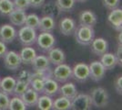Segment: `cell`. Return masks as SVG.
<instances>
[{
    "mask_svg": "<svg viewBox=\"0 0 122 110\" xmlns=\"http://www.w3.org/2000/svg\"><path fill=\"white\" fill-rule=\"evenodd\" d=\"M74 36L76 39V41L83 46L90 45L92 41L95 39V30L94 28L88 26L80 25L76 26L74 30Z\"/></svg>",
    "mask_w": 122,
    "mask_h": 110,
    "instance_id": "1",
    "label": "cell"
},
{
    "mask_svg": "<svg viewBox=\"0 0 122 110\" xmlns=\"http://www.w3.org/2000/svg\"><path fill=\"white\" fill-rule=\"evenodd\" d=\"M90 99H91L92 105L97 108L106 107L109 101V95L107 94V90L103 87H96L92 89L90 93Z\"/></svg>",
    "mask_w": 122,
    "mask_h": 110,
    "instance_id": "2",
    "label": "cell"
},
{
    "mask_svg": "<svg viewBox=\"0 0 122 110\" xmlns=\"http://www.w3.org/2000/svg\"><path fill=\"white\" fill-rule=\"evenodd\" d=\"M18 41L23 46H32L36 43V30L27 26H22L17 32Z\"/></svg>",
    "mask_w": 122,
    "mask_h": 110,
    "instance_id": "3",
    "label": "cell"
},
{
    "mask_svg": "<svg viewBox=\"0 0 122 110\" xmlns=\"http://www.w3.org/2000/svg\"><path fill=\"white\" fill-rule=\"evenodd\" d=\"M53 78L58 83H66L72 78V68L66 63H61L56 65L54 70H52Z\"/></svg>",
    "mask_w": 122,
    "mask_h": 110,
    "instance_id": "4",
    "label": "cell"
},
{
    "mask_svg": "<svg viewBox=\"0 0 122 110\" xmlns=\"http://www.w3.org/2000/svg\"><path fill=\"white\" fill-rule=\"evenodd\" d=\"M36 43L44 52H48L50 49L55 46L56 43V38L52 34V32H44L41 31L39 35L36 37Z\"/></svg>",
    "mask_w": 122,
    "mask_h": 110,
    "instance_id": "5",
    "label": "cell"
},
{
    "mask_svg": "<svg viewBox=\"0 0 122 110\" xmlns=\"http://www.w3.org/2000/svg\"><path fill=\"white\" fill-rule=\"evenodd\" d=\"M92 103L90 95L86 94H78L71 100V109L73 110H89L91 109Z\"/></svg>",
    "mask_w": 122,
    "mask_h": 110,
    "instance_id": "6",
    "label": "cell"
},
{
    "mask_svg": "<svg viewBox=\"0 0 122 110\" xmlns=\"http://www.w3.org/2000/svg\"><path fill=\"white\" fill-rule=\"evenodd\" d=\"M72 78L76 82L84 83L89 79L88 65L84 63H76L72 68Z\"/></svg>",
    "mask_w": 122,
    "mask_h": 110,
    "instance_id": "7",
    "label": "cell"
},
{
    "mask_svg": "<svg viewBox=\"0 0 122 110\" xmlns=\"http://www.w3.org/2000/svg\"><path fill=\"white\" fill-rule=\"evenodd\" d=\"M4 64L5 68L10 71H16L21 66L22 62L19 53L14 51H7L4 56Z\"/></svg>",
    "mask_w": 122,
    "mask_h": 110,
    "instance_id": "8",
    "label": "cell"
},
{
    "mask_svg": "<svg viewBox=\"0 0 122 110\" xmlns=\"http://www.w3.org/2000/svg\"><path fill=\"white\" fill-rule=\"evenodd\" d=\"M89 78H91L94 82H99L104 78L106 74V69L100 63V61H94L89 65Z\"/></svg>",
    "mask_w": 122,
    "mask_h": 110,
    "instance_id": "9",
    "label": "cell"
},
{
    "mask_svg": "<svg viewBox=\"0 0 122 110\" xmlns=\"http://www.w3.org/2000/svg\"><path fill=\"white\" fill-rule=\"evenodd\" d=\"M17 36V31L11 24H4L0 26V41L5 44L11 43Z\"/></svg>",
    "mask_w": 122,
    "mask_h": 110,
    "instance_id": "10",
    "label": "cell"
},
{
    "mask_svg": "<svg viewBox=\"0 0 122 110\" xmlns=\"http://www.w3.org/2000/svg\"><path fill=\"white\" fill-rule=\"evenodd\" d=\"M76 27V23L74 18L66 17L61 18L58 24L59 31L64 35V36H70L74 33V30Z\"/></svg>",
    "mask_w": 122,
    "mask_h": 110,
    "instance_id": "11",
    "label": "cell"
},
{
    "mask_svg": "<svg viewBox=\"0 0 122 110\" xmlns=\"http://www.w3.org/2000/svg\"><path fill=\"white\" fill-rule=\"evenodd\" d=\"M90 50L95 55L101 56L102 54L107 52L108 51V42L103 38L94 39L90 43Z\"/></svg>",
    "mask_w": 122,
    "mask_h": 110,
    "instance_id": "12",
    "label": "cell"
},
{
    "mask_svg": "<svg viewBox=\"0 0 122 110\" xmlns=\"http://www.w3.org/2000/svg\"><path fill=\"white\" fill-rule=\"evenodd\" d=\"M107 21L117 31H121L122 26V9L121 8H114L110 11L107 16Z\"/></svg>",
    "mask_w": 122,
    "mask_h": 110,
    "instance_id": "13",
    "label": "cell"
},
{
    "mask_svg": "<svg viewBox=\"0 0 122 110\" xmlns=\"http://www.w3.org/2000/svg\"><path fill=\"white\" fill-rule=\"evenodd\" d=\"M47 58L51 64L58 65L66 62V54L59 48H52L47 52Z\"/></svg>",
    "mask_w": 122,
    "mask_h": 110,
    "instance_id": "14",
    "label": "cell"
},
{
    "mask_svg": "<svg viewBox=\"0 0 122 110\" xmlns=\"http://www.w3.org/2000/svg\"><path fill=\"white\" fill-rule=\"evenodd\" d=\"M7 17L9 18L11 25L16 27H22L25 25L26 13H25V10H23V9L14 8V10L12 11Z\"/></svg>",
    "mask_w": 122,
    "mask_h": 110,
    "instance_id": "15",
    "label": "cell"
},
{
    "mask_svg": "<svg viewBox=\"0 0 122 110\" xmlns=\"http://www.w3.org/2000/svg\"><path fill=\"white\" fill-rule=\"evenodd\" d=\"M97 16L91 10H84L79 14V24L84 26L94 27L97 24Z\"/></svg>",
    "mask_w": 122,
    "mask_h": 110,
    "instance_id": "16",
    "label": "cell"
},
{
    "mask_svg": "<svg viewBox=\"0 0 122 110\" xmlns=\"http://www.w3.org/2000/svg\"><path fill=\"white\" fill-rule=\"evenodd\" d=\"M59 84L58 82H56L53 77L47 78L44 82V88H43V94H46L48 96H55L56 94H58Z\"/></svg>",
    "mask_w": 122,
    "mask_h": 110,
    "instance_id": "17",
    "label": "cell"
},
{
    "mask_svg": "<svg viewBox=\"0 0 122 110\" xmlns=\"http://www.w3.org/2000/svg\"><path fill=\"white\" fill-rule=\"evenodd\" d=\"M38 96H39V94L29 86V87L26 89V91L21 95L20 97L22 98V100L24 101V103L25 104L26 106L32 107V106H36V105Z\"/></svg>",
    "mask_w": 122,
    "mask_h": 110,
    "instance_id": "18",
    "label": "cell"
},
{
    "mask_svg": "<svg viewBox=\"0 0 122 110\" xmlns=\"http://www.w3.org/2000/svg\"><path fill=\"white\" fill-rule=\"evenodd\" d=\"M19 55H20L21 62L23 64L31 65L33 60L36 56V50L31 46H24V48L19 52Z\"/></svg>",
    "mask_w": 122,
    "mask_h": 110,
    "instance_id": "19",
    "label": "cell"
},
{
    "mask_svg": "<svg viewBox=\"0 0 122 110\" xmlns=\"http://www.w3.org/2000/svg\"><path fill=\"white\" fill-rule=\"evenodd\" d=\"M56 29V21L53 17L46 15L42 17L39 20L38 29L44 32H53Z\"/></svg>",
    "mask_w": 122,
    "mask_h": 110,
    "instance_id": "20",
    "label": "cell"
},
{
    "mask_svg": "<svg viewBox=\"0 0 122 110\" xmlns=\"http://www.w3.org/2000/svg\"><path fill=\"white\" fill-rule=\"evenodd\" d=\"M58 94L62 96H65L66 98L72 100L77 94V89L73 83H66L62 86H59Z\"/></svg>",
    "mask_w": 122,
    "mask_h": 110,
    "instance_id": "21",
    "label": "cell"
},
{
    "mask_svg": "<svg viewBox=\"0 0 122 110\" xmlns=\"http://www.w3.org/2000/svg\"><path fill=\"white\" fill-rule=\"evenodd\" d=\"M34 71H40V70H46L50 68V62L47 56L46 55H37L33 60L31 63Z\"/></svg>",
    "mask_w": 122,
    "mask_h": 110,
    "instance_id": "22",
    "label": "cell"
},
{
    "mask_svg": "<svg viewBox=\"0 0 122 110\" xmlns=\"http://www.w3.org/2000/svg\"><path fill=\"white\" fill-rule=\"evenodd\" d=\"M15 82H16V80L14 77H11V76H5L3 79H1L0 91L7 94L8 95H12L14 88H15Z\"/></svg>",
    "mask_w": 122,
    "mask_h": 110,
    "instance_id": "23",
    "label": "cell"
},
{
    "mask_svg": "<svg viewBox=\"0 0 122 110\" xmlns=\"http://www.w3.org/2000/svg\"><path fill=\"white\" fill-rule=\"evenodd\" d=\"M100 63L103 64L106 70H113L117 66V61L115 54L106 52L100 56Z\"/></svg>",
    "mask_w": 122,
    "mask_h": 110,
    "instance_id": "24",
    "label": "cell"
},
{
    "mask_svg": "<svg viewBox=\"0 0 122 110\" xmlns=\"http://www.w3.org/2000/svg\"><path fill=\"white\" fill-rule=\"evenodd\" d=\"M52 109L54 110H68L71 109V100L66 98L65 96H59L56 99L53 100V106Z\"/></svg>",
    "mask_w": 122,
    "mask_h": 110,
    "instance_id": "25",
    "label": "cell"
},
{
    "mask_svg": "<svg viewBox=\"0 0 122 110\" xmlns=\"http://www.w3.org/2000/svg\"><path fill=\"white\" fill-rule=\"evenodd\" d=\"M37 108L40 110H51L53 106V99L51 96L46 94H43L38 96L37 103H36Z\"/></svg>",
    "mask_w": 122,
    "mask_h": 110,
    "instance_id": "26",
    "label": "cell"
},
{
    "mask_svg": "<svg viewBox=\"0 0 122 110\" xmlns=\"http://www.w3.org/2000/svg\"><path fill=\"white\" fill-rule=\"evenodd\" d=\"M76 5V0H56L55 6L59 11L69 12Z\"/></svg>",
    "mask_w": 122,
    "mask_h": 110,
    "instance_id": "27",
    "label": "cell"
},
{
    "mask_svg": "<svg viewBox=\"0 0 122 110\" xmlns=\"http://www.w3.org/2000/svg\"><path fill=\"white\" fill-rule=\"evenodd\" d=\"M14 8L15 6L12 0H0V14L2 16L7 17Z\"/></svg>",
    "mask_w": 122,
    "mask_h": 110,
    "instance_id": "28",
    "label": "cell"
},
{
    "mask_svg": "<svg viewBox=\"0 0 122 110\" xmlns=\"http://www.w3.org/2000/svg\"><path fill=\"white\" fill-rule=\"evenodd\" d=\"M9 110H25L26 105L24 103L20 96L15 95L13 98H11L9 101V105H8Z\"/></svg>",
    "mask_w": 122,
    "mask_h": 110,
    "instance_id": "29",
    "label": "cell"
},
{
    "mask_svg": "<svg viewBox=\"0 0 122 110\" xmlns=\"http://www.w3.org/2000/svg\"><path fill=\"white\" fill-rule=\"evenodd\" d=\"M39 20H40V17L36 14H29V15H26L25 25L36 30V29H38Z\"/></svg>",
    "mask_w": 122,
    "mask_h": 110,
    "instance_id": "30",
    "label": "cell"
},
{
    "mask_svg": "<svg viewBox=\"0 0 122 110\" xmlns=\"http://www.w3.org/2000/svg\"><path fill=\"white\" fill-rule=\"evenodd\" d=\"M29 86H30L29 84L22 82V81H19V80H16L15 88H14V91H13V94L16 95V96H21Z\"/></svg>",
    "mask_w": 122,
    "mask_h": 110,
    "instance_id": "31",
    "label": "cell"
},
{
    "mask_svg": "<svg viewBox=\"0 0 122 110\" xmlns=\"http://www.w3.org/2000/svg\"><path fill=\"white\" fill-rule=\"evenodd\" d=\"M44 82L45 81L40 78H32L29 85H31V88H33L38 94H42L44 88Z\"/></svg>",
    "mask_w": 122,
    "mask_h": 110,
    "instance_id": "32",
    "label": "cell"
},
{
    "mask_svg": "<svg viewBox=\"0 0 122 110\" xmlns=\"http://www.w3.org/2000/svg\"><path fill=\"white\" fill-rule=\"evenodd\" d=\"M9 101H10L9 95L2 91H0V110L8 109Z\"/></svg>",
    "mask_w": 122,
    "mask_h": 110,
    "instance_id": "33",
    "label": "cell"
},
{
    "mask_svg": "<svg viewBox=\"0 0 122 110\" xmlns=\"http://www.w3.org/2000/svg\"><path fill=\"white\" fill-rule=\"evenodd\" d=\"M13 3L15 8L23 9V10H26L30 6L28 0H13Z\"/></svg>",
    "mask_w": 122,
    "mask_h": 110,
    "instance_id": "34",
    "label": "cell"
},
{
    "mask_svg": "<svg viewBox=\"0 0 122 110\" xmlns=\"http://www.w3.org/2000/svg\"><path fill=\"white\" fill-rule=\"evenodd\" d=\"M17 80L29 84V83H30V81H31V73L30 72H28V71H25V70L21 71L20 73H18Z\"/></svg>",
    "mask_w": 122,
    "mask_h": 110,
    "instance_id": "35",
    "label": "cell"
},
{
    "mask_svg": "<svg viewBox=\"0 0 122 110\" xmlns=\"http://www.w3.org/2000/svg\"><path fill=\"white\" fill-rule=\"evenodd\" d=\"M119 2H120V0H103V5L106 8L112 10L114 8L118 7Z\"/></svg>",
    "mask_w": 122,
    "mask_h": 110,
    "instance_id": "36",
    "label": "cell"
},
{
    "mask_svg": "<svg viewBox=\"0 0 122 110\" xmlns=\"http://www.w3.org/2000/svg\"><path fill=\"white\" fill-rule=\"evenodd\" d=\"M114 87L115 90L118 94H121L122 92V76H118L116 80H115V83H114Z\"/></svg>",
    "mask_w": 122,
    "mask_h": 110,
    "instance_id": "37",
    "label": "cell"
},
{
    "mask_svg": "<svg viewBox=\"0 0 122 110\" xmlns=\"http://www.w3.org/2000/svg\"><path fill=\"white\" fill-rule=\"evenodd\" d=\"M30 6L34 8H39L45 4V0H28Z\"/></svg>",
    "mask_w": 122,
    "mask_h": 110,
    "instance_id": "38",
    "label": "cell"
},
{
    "mask_svg": "<svg viewBox=\"0 0 122 110\" xmlns=\"http://www.w3.org/2000/svg\"><path fill=\"white\" fill-rule=\"evenodd\" d=\"M121 51H122L121 44H118V47H117V53L115 54V56H116V58H117V64H118V65H120V66H121V63H122Z\"/></svg>",
    "mask_w": 122,
    "mask_h": 110,
    "instance_id": "39",
    "label": "cell"
},
{
    "mask_svg": "<svg viewBox=\"0 0 122 110\" xmlns=\"http://www.w3.org/2000/svg\"><path fill=\"white\" fill-rule=\"evenodd\" d=\"M7 52V47L5 42L0 41V58H3L5 56V54Z\"/></svg>",
    "mask_w": 122,
    "mask_h": 110,
    "instance_id": "40",
    "label": "cell"
},
{
    "mask_svg": "<svg viewBox=\"0 0 122 110\" xmlns=\"http://www.w3.org/2000/svg\"><path fill=\"white\" fill-rule=\"evenodd\" d=\"M76 1H78V2H85L86 0H76Z\"/></svg>",
    "mask_w": 122,
    "mask_h": 110,
    "instance_id": "41",
    "label": "cell"
},
{
    "mask_svg": "<svg viewBox=\"0 0 122 110\" xmlns=\"http://www.w3.org/2000/svg\"><path fill=\"white\" fill-rule=\"evenodd\" d=\"M0 82H1V79H0Z\"/></svg>",
    "mask_w": 122,
    "mask_h": 110,
    "instance_id": "42",
    "label": "cell"
}]
</instances>
